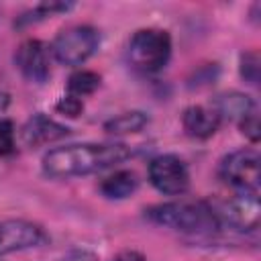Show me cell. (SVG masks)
I'll return each instance as SVG.
<instances>
[{
    "mask_svg": "<svg viewBox=\"0 0 261 261\" xmlns=\"http://www.w3.org/2000/svg\"><path fill=\"white\" fill-rule=\"evenodd\" d=\"M130 155L122 143H80L55 147L43 157V171L49 177H77L108 169Z\"/></svg>",
    "mask_w": 261,
    "mask_h": 261,
    "instance_id": "1",
    "label": "cell"
},
{
    "mask_svg": "<svg viewBox=\"0 0 261 261\" xmlns=\"http://www.w3.org/2000/svg\"><path fill=\"white\" fill-rule=\"evenodd\" d=\"M147 216L163 226L190 234H210L220 228V220L206 202H169L147 210Z\"/></svg>",
    "mask_w": 261,
    "mask_h": 261,
    "instance_id": "2",
    "label": "cell"
},
{
    "mask_svg": "<svg viewBox=\"0 0 261 261\" xmlns=\"http://www.w3.org/2000/svg\"><path fill=\"white\" fill-rule=\"evenodd\" d=\"M171 55V39L167 31L161 29H141L137 31L126 49L128 63L145 73L159 71L165 67Z\"/></svg>",
    "mask_w": 261,
    "mask_h": 261,
    "instance_id": "3",
    "label": "cell"
},
{
    "mask_svg": "<svg viewBox=\"0 0 261 261\" xmlns=\"http://www.w3.org/2000/svg\"><path fill=\"white\" fill-rule=\"evenodd\" d=\"M100 45V35L94 27L88 24H75L65 31H61L53 45L51 51L55 59L63 65H80L86 59H90Z\"/></svg>",
    "mask_w": 261,
    "mask_h": 261,
    "instance_id": "4",
    "label": "cell"
},
{
    "mask_svg": "<svg viewBox=\"0 0 261 261\" xmlns=\"http://www.w3.org/2000/svg\"><path fill=\"white\" fill-rule=\"evenodd\" d=\"M220 175L226 184L239 192L257 194L261 173H259V155L253 149H241L226 155L220 163Z\"/></svg>",
    "mask_w": 261,
    "mask_h": 261,
    "instance_id": "5",
    "label": "cell"
},
{
    "mask_svg": "<svg viewBox=\"0 0 261 261\" xmlns=\"http://www.w3.org/2000/svg\"><path fill=\"white\" fill-rule=\"evenodd\" d=\"M149 179L161 192L169 196L184 194L190 186V173L186 163L175 155H159L149 163Z\"/></svg>",
    "mask_w": 261,
    "mask_h": 261,
    "instance_id": "6",
    "label": "cell"
},
{
    "mask_svg": "<svg viewBox=\"0 0 261 261\" xmlns=\"http://www.w3.org/2000/svg\"><path fill=\"white\" fill-rule=\"evenodd\" d=\"M45 241L41 226L27 220H4L0 222V255L37 247Z\"/></svg>",
    "mask_w": 261,
    "mask_h": 261,
    "instance_id": "7",
    "label": "cell"
},
{
    "mask_svg": "<svg viewBox=\"0 0 261 261\" xmlns=\"http://www.w3.org/2000/svg\"><path fill=\"white\" fill-rule=\"evenodd\" d=\"M218 220L224 218L237 228H257L259 224V198L251 192H239L234 198L224 202L220 210H214Z\"/></svg>",
    "mask_w": 261,
    "mask_h": 261,
    "instance_id": "8",
    "label": "cell"
},
{
    "mask_svg": "<svg viewBox=\"0 0 261 261\" xmlns=\"http://www.w3.org/2000/svg\"><path fill=\"white\" fill-rule=\"evenodd\" d=\"M14 61L22 71V75L31 82L43 84L49 77V53H47V47L37 39H29L20 43L16 49Z\"/></svg>",
    "mask_w": 261,
    "mask_h": 261,
    "instance_id": "9",
    "label": "cell"
},
{
    "mask_svg": "<svg viewBox=\"0 0 261 261\" xmlns=\"http://www.w3.org/2000/svg\"><path fill=\"white\" fill-rule=\"evenodd\" d=\"M69 135V128L55 122L53 118H47L45 114H35L24 126H22V141L27 147H41L47 143H55Z\"/></svg>",
    "mask_w": 261,
    "mask_h": 261,
    "instance_id": "10",
    "label": "cell"
},
{
    "mask_svg": "<svg viewBox=\"0 0 261 261\" xmlns=\"http://www.w3.org/2000/svg\"><path fill=\"white\" fill-rule=\"evenodd\" d=\"M181 124L186 128V133L190 137H196V139H208L216 133L218 124H220V118L214 110H208L204 106H190L184 110V116H181Z\"/></svg>",
    "mask_w": 261,
    "mask_h": 261,
    "instance_id": "11",
    "label": "cell"
},
{
    "mask_svg": "<svg viewBox=\"0 0 261 261\" xmlns=\"http://www.w3.org/2000/svg\"><path fill=\"white\" fill-rule=\"evenodd\" d=\"M212 110L218 118H243L253 112V100L241 92H224L212 100Z\"/></svg>",
    "mask_w": 261,
    "mask_h": 261,
    "instance_id": "12",
    "label": "cell"
},
{
    "mask_svg": "<svg viewBox=\"0 0 261 261\" xmlns=\"http://www.w3.org/2000/svg\"><path fill=\"white\" fill-rule=\"evenodd\" d=\"M139 186V179L133 171H116L108 177L102 179L100 184V192L106 196V198H112V200H120V198H126L130 196Z\"/></svg>",
    "mask_w": 261,
    "mask_h": 261,
    "instance_id": "13",
    "label": "cell"
},
{
    "mask_svg": "<svg viewBox=\"0 0 261 261\" xmlns=\"http://www.w3.org/2000/svg\"><path fill=\"white\" fill-rule=\"evenodd\" d=\"M147 122H149V116L145 112L133 110V112H122L110 118L104 124V130L110 135H128V133H139Z\"/></svg>",
    "mask_w": 261,
    "mask_h": 261,
    "instance_id": "14",
    "label": "cell"
},
{
    "mask_svg": "<svg viewBox=\"0 0 261 261\" xmlns=\"http://www.w3.org/2000/svg\"><path fill=\"white\" fill-rule=\"evenodd\" d=\"M100 86V75L94 73V71H88V69H82V71H75L69 82H67V88L71 92V96H88L92 94L96 88Z\"/></svg>",
    "mask_w": 261,
    "mask_h": 261,
    "instance_id": "15",
    "label": "cell"
},
{
    "mask_svg": "<svg viewBox=\"0 0 261 261\" xmlns=\"http://www.w3.org/2000/svg\"><path fill=\"white\" fill-rule=\"evenodd\" d=\"M241 75L251 84L259 82V55H257V51H249L241 57Z\"/></svg>",
    "mask_w": 261,
    "mask_h": 261,
    "instance_id": "16",
    "label": "cell"
},
{
    "mask_svg": "<svg viewBox=\"0 0 261 261\" xmlns=\"http://www.w3.org/2000/svg\"><path fill=\"white\" fill-rule=\"evenodd\" d=\"M14 151V128L12 122L0 118V157L10 155Z\"/></svg>",
    "mask_w": 261,
    "mask_h": 261,
    "instance_id": "17",
    "label": "cell"
},
{
    "mask_svg": "<svg viewBox=\"0 0 261 261\" xmlns=\"http://www.w3.org/2000/svg\"><path fill=\"white\" fill-rule=\"evenodd\" d=\"M241 130H243V135L249 137L253 143L259 141V118H257L255 110L241 118Z\"/></svg>",
    "mask_w": 261,
    "mask_h": 261,
    "instance_id": "18",
    "label": "cell"
},
{
    "mask_svg": "<svg viewBox=\"0 0 261 261\" xmlns=\"http://www.w3.org/2000/svg\"><path fill=\"white\" fill-rule=\"evenodd\" d=\"M82 108H84V104H82V100L80 98H75V96H67V98H61L59 102H57V110L61 112V114H65V116H77L80 112H82Z\"/></svg>",
    "mask_w": 261,
    "mask_h": 261,
    "instance_id": "19",
    "label": "cell"
},
{
    "mask_svg": "<svg viewBox=\"0 0 261 261\" xmlns=\"http://www.w3.org/2000/svg\"><path fill=\"white\" fill-rule=\"evenodd\" d=\"M110 261H147L139 251H120Z\"/></svg>",
    "mask_w": 261,
    "mask_h": 261,
    "instance_id": "20",
    "label": "cell"
},
{
    "mask_svg": "<svg viewBox=\"0 0 261 261\" xmlns=\"http://www.w3.org/2000/svg\"><path fill=\"white\" fill-rule=\"evenodd\" d=\"M6 106H8V94L0 92V110H4Z\"/></svg>",
    "mask_w": 261,
    "mask_h": 261,
    "instance_id": "21",
    "label": "cell"
}]
</instances>
